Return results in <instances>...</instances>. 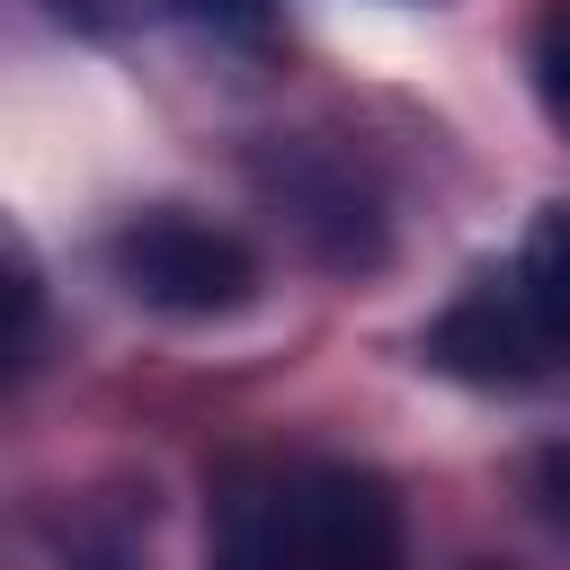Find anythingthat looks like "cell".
Masks as SVG:
<instances>
[{"label":"cell","mask_w":570,"mask_h":570,"mask_svg":"<svg viewBox=\"0 0 570 570\" xmlns=\"http://www.w3.org/2000/svg\"><path fill=\"white\" fill-rule=\"evenodd\" d=\"M205 570H410L401 499L321 454L240 463L214 490V561Z\"/></svg>","instance_id":"6da1fadb"},{"label":"cell","mask_w":570,"mask_h":570,"mask_svg":"<svg viewBox=\"0 0 570 570\" xmlns=\"http://www.w3.org/2000/svg\"><path fill=\"white\" fill-rule=\"evenodd\" d=\"M98 258H107V276H116L134 303H151V312H169V321H214V312H240V303L258 294L249 240L223 232V223H205V214H187V205H142V214H125Z\"/></svg>","instance_id":"7a4b0ae2"},{"label":"cell","mask_w":570,"mask_h":570,"mask_svg":"<svg viewBox=\"0 0 570 570\" xmlns=\"http://www.w3.org/2000/svg\"><path fill=\"white\" fill-rule=\"evenodd\" d=\"M428 356L445 374H463V383H534V374H552V356H543V338H534V321H525L508 276H472V294H454V312L428 330Z\"/></svg>","instance_id":"3957f363"},{"label":"cell","mask_w":570,"mask_h":570,"mask_svg":"<svg viewBox=\"0 0 570 570\" xmlns=\"http://www.w3.org/2000/svg\"><path fill=\"white\" fill-rule=\"evenodd\" d=\"M508 285H517V303H525L543 356L570 365V205H543V214H534V232H525Z\"/></svg>","instance_id":"277c9868"},{"label":"cell","mask_w":570,"mask_h":570,"mask_svg":"<svg viewBox=\"0 0 570 570\" xmlns=\"http://www.w3.org/2000/svg\"><path fill=\"white\" fill-rule=\"evenodd\" d=\"M71 18L89 27H205V36H232V45H258L267 36V0H62Z\"/></svg>","instance_id":"5b68a950"},{"label":"cell","mask_w":570,"mask_h":570,"mask_svg":"<svg viewBox=\"0 0 570 570\" xmlns=\"http://www.w3.org/2000/svg\"><path fill=\"white\" fill-rule=\"evenodd\" d=\"M27 338H36V276H27V258L0 240V383L18 374Z\"/></svg>","instance_id":"8992f818"},{"label":"cell","mask_w":570,"mask_h":570,"mask_svg":"<svg viewBox=\"0 0 570 570\" xmlns=\"http://www.w3.org/2000/svg\"><path fill=\"white\" fill-rule=\"evenodd\" d=\"M534 89H543V107H552V125L570 134V9L534 36Z\"/></svg>","instance_id":"52a82bcc"},{"label":"cell","mask_w":570,"mask_h":570,"mask_svg":"<svg viewBox=\"0 0 570 570\" xmlns=\"http://www.w3.org/2000/svg\"><path fill=\"white\" fill-rule=\"evenodd\" d=\"M534 508H543V525L570 543V445H552V454H534Z\"/></svg>","instance_id":"ba28073f"}]
</instances>
